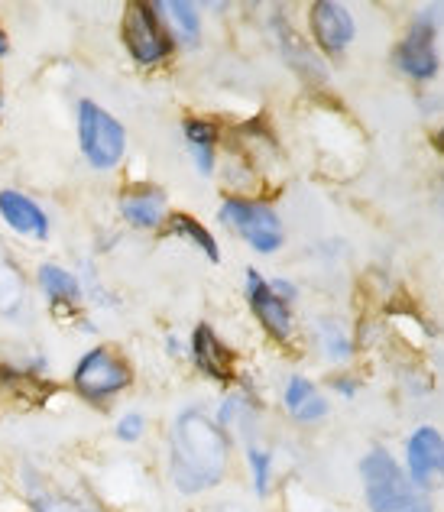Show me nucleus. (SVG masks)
Returning a JSON list of instances; mask_svg holds the SVG:
<instances>
[{
    "instance_id": "1",
    "label": "nucleus",
    "mask_w": 444,
    "mask_h": 512,
    "mask_svg": "<svg viewBox=\"0 0 444 512\" xmlns=\"http://www.w3.org/2000/svg\"><path fill=\"white\" fill-rule=\"evenodd\" d=\"M231 464V438L205 409L179 412L169 438V474L185 496L218 487Z\"/></svg>"
},
{
    "instance_id": "2",
    "label": "nucleus",
    "mask_w": 444,
    "mask_h": 512,
    "mask_svg": "<svg viewBox=\"0 0 444 512\" xmlns=\"http://www.w3.org/2000/svg\"><path fill=\"white\" fill-rule=\"evenodd\" d=\"M357 474L367 512H435L432 496L415 487L393 451L383 444H376L360 457Z\"/></svg>"
},
{
    "instance_id": "3",
    "label": "nucleus",
    "mask_w": 444,
    "mask_h": 512,
    "mask_svg": "<svg viewBox=\"0 0 444 512\" xmlns=\"http://www.w3.org/2000/svg\"><path fill=\"white\" fill-rule=\"evenodd\" d=\"M218 218L224 227L247 240L250 250H257L263 256L279 253L282 244H286V227H282V218L276 214L273 205H263V201H247V198H227Z\"/></svg>"
},
{
    "instance_id": "4",
    "label": "nucleus",
    "mask_w": 444,
    "mask_h": 512,
    "mask_svg": "<svg viewBox=\"0 0 444 512\" xmlns=\"http://www.w3.org/2000/svg\"><path fill=\"white\" fill-rule=\"evenodd\" d=\"M78 146L94 169H114L127 153V130L94 101L78 104Z\"/></svg>"
},
{
    "instance_id": "5",
    "label": "nucleus",
    "mask_w": 444,
    "mask_h": 512,
    "mask_svg": "<svg viewBox=\"0 0 444 512\" xmlns=\"http://www.w3.org/2000/svg\"><path fill=\"white\" fill-rule=\"evenodd\" d=\"M393 65L406 78H412V82H432V78L441 72L438 23H435L432 10H425L412 20L406 36H402L393 49Z\"/></svg>"
},
{
    "instance_id": "6",
    "label": "nucleus",
    "mask_w": 444,
    "mask_h": 512,
    "mask_svg": "<svg viewBox=\"0 0 444 512\" xmlns=\"http://www.w3.org/2000/svg\"><path fill=\"white\" fill-rule=\"evenodd\" d=\"M402 470L422 493L444 490V435L435 425H415L402 448Z\"/></svg>"
},
{
    "instance_id": "7",
    "label": "nucleus",
    "mask_w": 444,
    "mask_h": 512,
    "mask_svg": "<svg viewBox=\"0 0 444 512\" xmlns=\"http://www.w3.org/2000/svg\"><path fill=\"white\" fill-rule=\"evenodd\" d=\"M124 43H127V52L133 56V62H140V65H159L169 59L172 36L166 30L163 17H159L156 4H143V0H137V4L127 7Z\"/></svg>"
},
{
    "instance_id": "8",
    "label": "nucleus",
    "mask_w": 444,
    "mask_h": 512,
    "mask_svg": "<svg viewBox=\"0 0 444 512\" xmlns=\"http://www.w3.org/2000/svg\"><path fill=\"white\" fill-rule=\"evenodd\" d=\"M130 383H133V370L127 367V360H120L114 350H107V347L88 350L75 367V389L91 402L111 399Z\"/></svg>"
},
{
    "instance_id": "9",
    "label": "nucleus",
    "mask_w": 444,
    "mask_h": 512,
    "mask_svg": "<svg viewBox=\"0 0 444 512\" xmlns=\"http://www.w3.org/2000/svg\"><path fill=\"white\" fill-rule=\"evenodd\" d=\"M308 23H312L315 43L328 56H344L357 36L354 13L344 4H334V0H318V4L308 7Z\"/></svg>"
},
{
    "instance_id": "10",
    "label": "nucleus",
    "mask_w": 444,
    "mask_h": 512,
    "mask_svg": "<svg viewBox=\"0 0 444 512\" xmlns=\"http://www.w3.org/2000/svg\"><path fill=\"white\" fill-rule=\"evenodd\" d=\"M247 302L253 308V315L266 328L269 338L276 341H289L295 334V315H292V305L282 302L279 295L269 289V282L257 273V269H247Z\"/></svg>"
},
{
    "instance_id": "11",
    "label": "nucleus",
    "mask_w": 444,
    "mask_h": 512,
    "mask_svg": "<svg viewBox=\"0 0 444 512\" xmlns=\"http://www.w3.org/2000/svg\"><path fill=\"white\" fill-rule=\"evenodd\" d=\"M192 363L208 380L218 383L234 380V350L214 334L211 325H198L192 331Z\"/></svg>"
},
{
    "instance_id": "12",
    "label": "nucleus",
    "mask_w": 444,
    "mask_h": 512,
    "mask_svg": "<svg viewBox=\"0 0 444 512\" xmlns=\"http://www.w3.org/2000/svg\"><path fill=\"white\" fill-rule=\"evenodd\" d=\"M282 406H286V412L299 425H315L331 412V402L321 393V386H315L308 376H299V373L289 376L286 393H282Z\"/></svg>"
},
{
    "instance_id": "13",
    "label": "nucleus",
    "mask_w": 444,
    "mask_h": 512,
    "mask_svg": "<svg viewBox=\"0 0 444 512\" xmlns=\"http://www.w3.org/2000/svg\"><path fill=\"white\" fill-rule=\"evenodd\" d=\"M0 214H4V221H7L17 234L36 237V240H43V237L49 234V218H46V211L39 208L36 201L26 198V195L13 192V188H7V192H0Z\"/></svg>"
},
{
    "instance_id": "14",
    "label": "nucleus",
    "mask_w": 444,
    "mask_h": 512,
    "mask_svg": "<svg viewBox=\"0 0 444 512\" xmlns=\"http://www.w3.org/2000/svg\"><path fill=\"white\" fill-rule=\"evenodd\" d=\"M120 214L140 231H153V227L166 221V195L159 188H130L120 198Z\"/></svg>"
},
{
    "instance_id": "15",
    "label": "nucleus",
    "mask_w": 444,
    "mask_h": 512,
    "mask_svg": "<svg viewBox=\"0 0 444 512\" xmlns=\"http://www.w3.org/2000/svg\"><path fill=\"white\" fill-rule=\"evenodd\" d=\"M279 43H282V52H286V65H292L295 72H299L305 82H312V85H321V82H328V69H325V62H321L315 56V49L302 43L299 36H295V30L289 26V30H279Z\"/></svg>"
},
{
    "instance_id": "16",
    "label": "nucleus",
    "mask_w": 444,
    "mask_h": 512,
    "mask_svg": "<svg viewBox=\"0 0 444 512\" xmlns=\"http://www.w3.org/2000/svg\"><path fill=\"white\" fill-rule=\"evenodd\" d=\"M185 133V143L188 150L195 156V166L201 175H211L214 172V143H218V130L208 120H198V117H188L182 124Z\"/></svg>"
},
{
    "instance_id": "17",
    "label": "nucleus",
    "mask_w": 444,
    "mask_h": 512,
    "mask_svg": "<svg viewBox=\"0 0 444 512\" xmlns=\"http://www.w3.org/2000/svg\"><path fill=\"white\" fill-rule=\"evenodd\" d=\"M166 234H169V237H182L185 244H192V247H198L201 253H205L211 263H221V247H218V240H214L208 227L201 224L198 218H192V214H169Z\"/></svg>"
},
{
    "instance_id": "18",
    "label": "nucleus",
    "mask_w": 444,
    "mask_h": 512,
    "mask_svg": "<svg viewBox=\"0 0 444 512\" xmlns=\"http://www.w3.org/2000/svg\"><path fill=\"white\" fill-rule=\"evenodd\" d=\"M156 10L169 20L172 33H176L179 43L198 46V39H201V17H198L195 4H185V0H163V4H156Z\"/></svg>"
},
{
    "instance_id": "19",
    "label": "nucleus",
    "mask_w": 444,
    "mask_h": 512,
    "mask_svg": "<svg viewBox=\"0 0 444 512\" xmlns=\"http://www.w3.org/2000/svg\"><path fill=\"white\" fill-rule=\"evenodd\" d=\"M26 302V279L17 269V263L0 250V312L17 315Z\"/></svg>"
},
{
    "instance_id": "20",
    "label": "nucleus",
    "mask_w": 444,
    "mask_h": 512,
    "mask_svg": "<svg viewBox=\"0 0 444 512\" xmlns=\"http://www.w3.org/2000/svg\"><path fill=\"white\" fill-rule=\"evenodd\" d=\"M39 286L49 295V302H78L82 299V286H78V279L69 273V269H62L56 263H46L39 269Z\"/></svg>"
},
{
    "instance_id": "21",
    "label": "nucleus",
    "mask_w": 444,
    "mask_h": 512,
    "mask_svg": "<svg viewBox=\"0 0 444 512\" xmlns=\"http://www.w3.org/2000/svg\"><path fill=\"white\" fill-rule=\"evenodd\" d=\"M318 344L321 350H325V357L334 360V363H347L354 354V341L347 338V331L338 325V321H321V328H318Z\"/></svg>"
},
{
    "instance_id": "22",
    "label": "nucleus",
    "mask_w": 444,
    "mask_h": 512,
    "mask_svg": "<svg viewBox=\"0 0 444 512\" xmlns=\"http://www.w3.org/2000/svg\"><path fill=\"white\" fill-rule=\"evenodd\" d=\"M247 464H250L253 490H257V496H269V490H273V454L250 438L247 441Z\"/></svg>"
},
{
    "instance_id": "23",
    "label": "nucleus",
    "mask_w": 444,
    "mask_h": 512,
    "mask_svg": "<svg viewBox=\"0 0 444 512\" xmlns=\"http://www.w3.org/2000/svg\"><path fill=\"white\" fill-rule=\"evenodd\" d=\"M30 506L36 512H101L75 496H65V493H49V490H30Z\"/></svg>"
},
{
    "instance_id": "24",
    "label": "nucleus",
    "mask_w": 444,
    "mask_h": 512,
    "mask_svg": "<svg viewBox=\"0 0 444 512\" xmlns=\"http://www.w3.org/2000/svg\"><path fill=\"white\" fill-rule=\"evenodd\" d=\"M143 428H146V422H143V415L140 412H127L124 419L117 422V438L120 441H140V435H143Z\"/></svg>"
},
{
    "instance_id": "25",
    "label": "nucleus",
    "mask_w": 444,
    "mask_h": 512,
    "mask_svg": "<svg viewBox=\"0 0 444 512\" xmlns=\"http://www.w3.org/2000/svg\"><path fill=\"white\" fill-rule=\"evenodd\" d=\"M269 282V289H273L282 302H292L295 295H299V286H295V282H289V279H266Z\"/></svg>"
},
{
    "instance_id": "26",
    "label": "nucleus",
    "mask_w": 444,
    "mask_h": 512,
    "mask_svg": "<svg viewBox=\"0 0 444 512\" xmlns=\"http://www.w3.org/2000/svg\"><path fill=\"white\" fill-rule=\"evenodd\" d=\"M331 386L334 389H338V393L344 396V399H354L357 396V380H351V376H347V373H341V376H334V380H331Z\"/></svg>"
},
{
    "instance_id": "27",
    "label": "nucleus",
    "mask_w": 444,
    "mask_h": 512,
    "mask_svg": "<svg viewBox=\"0 0 444 512\" xmlns=\"http://www.w3.org/2000/svg\"><path fill=\"white\" fill-rule=\"evenodd\" d=\"M435 150L444 156V127H438V133H435Z\"/></svg>"
},
{
    "instance_id": "28",
    "label": "nucleus",
    "mask_w": 444,
    "mask_h": 512,
    "mask_svg": "<svg viewBox=\"0 0 444 512\" xmlns=\"http://www.w3.org/2000/svg\"><path fill=\"white\" fill-rule=\"evenodd\" d=\"M0 56H7V36H4V30H0Z\"/></svg>"
}]
</instances>
